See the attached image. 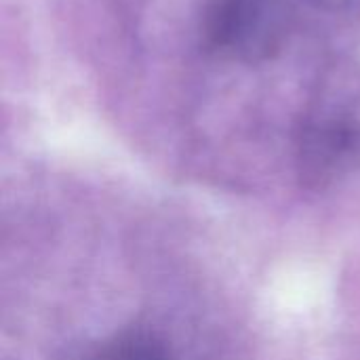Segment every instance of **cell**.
Returning a JSON list of instances; mask_svg holds the SVG:
<instances>
[{
    "label": "cell",
    "instance_id": "cell-1",
    "mask_svg": "<svg viewBox=\"0 0 360 360\" xmlns=\"http://www.w3.org/2000/svg\"><path fill=\"white\" fill-rule=\"evenodd\" d=\"M289 30L283 0H215L205 17L211 49L243 61L270 57Z\"/></svg>",
    "mask_w": 360,
    "mask_h": 360
},
{
    "label": "cell",
    "instance_id": "cell-2",
    "mask_svg": "<svg viewBox=\"0 0 360 360\" xmlns=\"http://www.w3.org/2000/svg\"><path fill=\"white\" fill-rule=\"evenodd\" d=\"M74 360H171V354L156 335L146 331H127L101 342Z\"/></svg>",
    "mask_w": 360,
    "mask_h": 360
}]
</instances>
